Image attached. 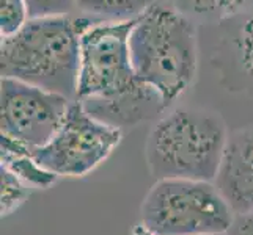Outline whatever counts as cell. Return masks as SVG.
Returning a JSON list of instances; mask_svg holds the SVG:
<instances>
[{
    "mask_svg": "<svg viewBox=\"0 0 253 235\" xmlns=\"http://www.w3.org/2000/svg\"><path fill=\"white\" fill-rule=\"evenodd\" d=\"M132 21L104 22L88 17L81 33L76 99L110 126H137L167 110L162 99L140 82L130 62Z\"/></svg>",
    "mask_w": 253,
    "mask_h": 235,
    "instance_id": "1",
    "label": "cell"
},
{
    "mask_svg": "<svg viewBox=\"0 0 253 235\" xmlns=\"http://www.w3.org/2000/svg\"><path fill=\"white\" fill-rule=\"evenodd\" d=\"M129 50L137 77L158 93L165 108L171 107L197 77L195 24L174 6L154 3L137 17L130 30Z\"/></svg>",
    "mask_w": 253,
    "mask_h": 235,
    "instance_id": "2",
    "label": "cell"
},
{
    "mask_svg": "<svg viewBox=\"0 0 253 235\" xmlns=\"http://www.w3.org/2000/svg\"><path fill=\"white\" fill-rule=\"evenodd\" d=\"M86 22L85 16L29 19L19 32L2 38V77L76 99L81 33Z\"/></svg>",
    "mask_w": 253,
    "mask_h": 235,
    "instance_id": "3",
    "label": "cell"
},
{
    "mask_svg": "<svg viewBox=\"0 0 253 235\" xmlns=\"http://www.w3.org/2000/svg\"><path fill=\"white\" fill-rule=\"evenodd\" d=\"M219 113L176 107L154 123L146 136L145 157L151 176L212 182L228 140Z\"/></svg>",
    "mask_w": 253,
    "mask_h": 235,
    "instance_id": "4",
    "label": "cell"
},
{
    "mask_svg": "<svg viewBox=\"0 0 253 235\" xmlns=\"http://www.w3.org/2000/svg\"><path fill=\"white\" fill-rule=\"evenodd\" d=\"M236 215L214 182L159 179L140 205V220L156 235L230 232Z\"/></svg>",
    "mask_w": 253,
    "mask_h": 235,
    "instance_id": "5",
    "label": "cell"
},
{
    "mask_svg": "<svg viewBox=\"0 0 253 235\" xmlns=\"http://www.w3.org/2000/svg\"><path fill=\"white\" fill-rule=\"evenodd\" d=\"M123 140V130L94 118L73 99L55 135L32 157L57 177H85L106 162Z\"/></svg>",
    "mask_w": 253,
    "mask_h": 235,
    "instance_id": "6",
    "label": "cell"
},
{
    "mask_svg": "<svg viewBox=\"0 0 253 235\" xmlns=\"http://www.w3.org/2000/svg\"><path fill=\"white\" fill-rule=\"evenodd\" d=\"M2 136L29 151L44 146L63 124L73 99L2 77L0 83Z\"/></svg>",
    "mask_w": 253,
    "mask_h": 235,
    "instance_id": "7",
    "label": "cell"
},
{
    "mask_svg": "<svg viewBox=\"0 0 253 235\" xmlns=\"http://www.w3.org/2000/svg\"><path fill=\"white\" fill-rule=\"evenodd\" d=\"M212 182L234 215L253 210V126L228 135Z\"/></svg>",
    "mask_w": 253,
    "mask_h": 235,
    "instance_id": "8",
    "label": "cell"
},
{
    "mask_svg": "<svg viewBox=\"0 0 253 235\" xmlns=\"http://www.w3.org/2000/svg\"><path fill=\"white\" fill-rule=\"evenodd\" d=\"M2 167L25 182L30 188H49L58 179L37 163L32 151L2 136Z\"/></svg>",
    "mask_w": 253,
    "mask_h": 235,
    "instance_id": "9",
    "label": "cell"
},
{
    "mask_svg": "<svg viewBox=\"0 0 253 235\" xmlns=\"http://www.w3.org/2000/svg\"><path fill=\"white\" fill-rule=\"evenodd\" d=\"M156 0H76V10L85 17L104 22H123L140 17Z\"/></svg>",
    "mask_w": 253,
    "mask_h": 235,
    "instance_id": "10",
    "label": "cell"
},
{
    "mask_svg": "<svg viewBox=\"0 0 253 235\" xmlns=\"http://www.w3.org/2000/svg\"><path fill=\"white\" fill-rule=\"evenodd\" d=\"M252 0H173V6L189 17L225 21L247 10Z\"/></svg>",
    "mask_w": 253,
    "mask_h": 235,
    "instance_id": "11",
    "label": "cell"
},
{
    "mask_svg": "<svg viewBox=\"0 0 253 235\" xmlns=\"http://www.w3.org/2000/svg\"><path fill=\"white\" fill-rule=\"evenodd\" d=\"M233 46L239 71L253 80V13L242 22L238 34L233 39Z\"/></svg>",
    "mask_w": 253,
    "mask_h": 235,
    "instance_id": "12",
    "label": "cell"
},
{
    "mask_svg": "<svg viewBox=\"0 0 253 235\" xmlns=\"http://www.w3.org/2000/svg\"><path fill=\"white\" fill-rule=\"evenodd\" d=\"M0 174H2V216H8L27 201L30 187L5 167H2Z\"/></svg>",
    "mask_w": 253,
    "mask_h": 235,
    "instance_id": "13",
    "label": "cell"
},
{
    "mask_svg": "<svg viewBox=\"0 0 253 235\" xmlns=\"http://www.w3.org/2000/svg\"><path fill=\"white\" fill-rule=\"evenodd\" d=\"M25 0H0V34L11 36L29 22Z\"/></svg>",
    "mask_w": 253,
    "mask_h": 235,
    "instance_id": "14",
    "label": "cell"
},
{
    "mask_svg": "<svg viewBox=\"0 0 253 235\" xmlns=\"http://www.w3.org/2000/svg\"><path fill=\"white\" fill-rule=\"evenodd\" d=\"M30 19L63 17L76 10V0H25Z\"/></svg>",
    "mask_w": 253,
    "mask_h": 235,
    "instance_id": "15",
    "label": "cell"
},
{
    "mask_svg": "<svg viewBox=\"0 0 253 235\" xmlns=\"http://www.w3.org/2000/svg\"><path fill=\"white\" fill-rule=\"evenodd\" d=\"M228 234L230 235H253V210L244 215H236Z\"/></svg>",
    "mask_w": 253,
    "mask_h": 235,
    "instance_id": "16",
    "label": "cell"
},
{
    "mask_svg": "<svg viewBox=\"0 0 253 235\" xmlns=\"http://www.w3.org/2000/svg\"><path fill=\"white\" fill-rule=\"evenodd\" d=\"M130 235H156V234L151 229H148L142 221H138L132 228V231H130Z\"/></svg>",
    "mask_w": 253,
    "mask_h": 235,
    "instance_id": "17",
    "label": "cell"
},
{
    "mask_svg": "<svg viewBox=\"0 0 253 235\" xmlns=\"http://www.w3.org/2000/svg\"><path fill=\"white\" fill-rule=\"evenodd\" d=\"M214 235H230L228 232H226V234H214Z\"/></svg>",
    "mask_w": 253,
    "mask_h": 235,
    "instance_id": "18",
    "label": "cell"
}]
</instances>
